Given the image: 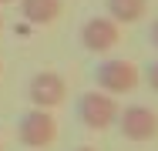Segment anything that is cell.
<instances>
[{"instance_id":"6da1fadb","label":"cell","mask_w":158,"mask_h":151,"mask_svg":"<svg viewBox=\"0 0 158 151\" xmlns=\"http://www.w3.org/2000/svg\"><path fill=\"white\" fill-rule=\"evenodd\" d=\"M94 84H98V91H104V94L121 97V94L138 91L141 71H138L135 60H128V57H104L94 67Z\"/></svg>"},{"instance_id":"7a4b0ae2","label":"cell","mask_w":158,"mask_h":151,"mask_svg":"<svg viewBox=\"0 0 158 151\" xmlns=\"http://www.w3.org/2000/svg\"><path fill=\"white\" fill-rule=\"evenodd\" d=\"M118 111H121L118 97L104 94V91H84L77 97V104H74V114H77V121L88 131H108V128H114Z\"/></svg>"},{"instance_id":"3957f363","label":"cell","mask_w":158,"mask_h":151,"mask_svg":"<svg viewBox=\"0 0 158 151\" xmlns=\"http://www.w3.org/2000/svg\"><path fill=\"white\" fill-rule=\"evenodd\" d=\"M17 141L31 151H40V148H51L57 141V118L44 108H31L24 111L20 121H17Z\"/></svg>"},{"instance_id":"277c9868","label":"cell","mask_w":158,"mask_h":151,"mask_svg":"<svg viewBox=\"0 0 158 151\" xmlns=\"http://www.w3.org/2000/svg\"><path fill=\"white\" fill-rule=\"evenodd\" d=\"M114 128L131 145H148L152 138H158V111H152L148 104H128L118 111Z\"/></svg>"},{"instance_id":"5b68a950","label":"cell","mask_w":158,"mask_h":151,"mask_svg":"<svg viewBox=\"0 0 158 151\" xmlns=\"http://www.w3.org/2000/svg\"><path fill=\"white\" fill-rule=\"evenodd\" d=\"M77 37H81V47L88 54H111L121 40V24H114L108 14H94L81 24Z\"/></svg>"},{"instance_id":"8992f818","label":"cell","mask_w":158,"mask_h":151,"mask_svg":"<svg viewBox=\"0 0 158 151\" xmlns=\"http://www.w3.org/2000/svg\"><path fill=\"white\" fill-rule=\"evenodd\" d=\"M27 97H31V108L54 111L67 97V81H64L57 71H37V74H31V81H27Z\"/></svg>"},{"instance_id":"52a82bcc","label":"cell","mask_w":158,"mask_h":151,"mask_svg":"<svg viewBox=\"0 0 158 151\" xmlns=\"http://www.w3.org/2000/svg\"><path fill=\"white\" fill-rule=\"evenodd\" d=\"M61 17V0H20V20L31 27H47Z\"/></svg>"},{"instance_id":"ba28073f","label":"cell","mask_w":158,"mask_h":151,"mask_svg":"<svg viewBox=\"0 0 158 151\" xmlns=\"http://www.w3.org/2000/svg\"><path fill=\"white\" fill-rule=\"evenodd\" d=\"M104 10H108V17L114 20V24H138L141 17H145V10H148V0H104Z\"/></svg>"},{"instance_id":"9c48e42d","label":"cell","mask_w":158,"mask_h":151,"mask_svg":"<svg viewBox=\"0 0 158 151\" xmlns=\"http://www.w3.org/2000/svg\"><path fill=\"white\" fill-rule=\"evenodd\" d=\"M141 77H145V84L158 94V60H152V64L145 67V74H141Z\"/></svg>"},{"instance_id":"30bf717a","label":"cell","mask_w":158,"mask_h":151,"mask_svg":"<svg viewBox=\"0 0 158 151\" xmlns=\"http://www.w3.org/2000/svg\"><path fill=\"white\" fill-rule=\"evenodd\" d=\"M148 44H152V47L158 51V17L152 20V27H148Z\"/></svg>"},{"instance_id":"8fae6325","label":"cell","mask_w":158,"mask_h":151,"mask_svg":"<svg viewBox=\"0 0 158 151\" xmlns=\"http://www.w3.org/2000/svg\"><path fill=\"white\" fill-rule=\"evenodd\" d=\"M31 24H27V20H20V24H17V27H14V34H17V37H31Z\"/></svg>"},{"instance_id":"7c38bea8","label":"cell","mask_w":158,"mask_h":151,"mask_svg":"<svg viewBox=\"0 0 158 151\" xmlns=\"http://www.w3.org/2000/svg\"><path fill=\"white\" fill-rule=\"evenodd\" d=\"M74 151H98V148H91V145H81V148H74Z\"/></svg>"},{"instance_id":"4fadbf2b","label":"cell","mask_w":158,"mask_h":151,"mask_svg":"<svg viewBox=\"0 0 158 151\" xmlns=\"http://www.w3.org/2000/svg\"><path fill=\"white\" fill-rule=\"evenodd\" d=\"M0 3H14V0H0Z\"/></svg>"},{"instance_id":"5bb4252c","label":"cell","mask_w":158,"mask_h":151,"mask_svg":"<svg viewBox=\"0 0 158 151\" xmlns=\"http://www.w3.org/2000/svg\"><path fill=\"white\" fill-rule=\"evenodd\" d=\"M0 27H3V17H0Z\"/></svg>"},{"instance_id":"9a60e30c","label":"cell","mask_w":158,"mask_h":151,"mask_svg":"<svg viewBox=\"0 0 158 151\" xmlns=\"http://www.w3.org/2000/svg\"><path fill=\"white\" fill-rule=\"evenodd\" d=\"M0 151H3V148H0Z\"/></svg>"}]
</instances>
